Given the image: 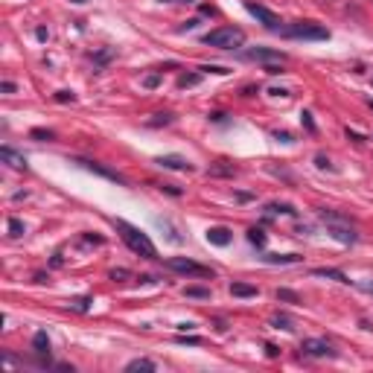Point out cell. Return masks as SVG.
Wrapping results in <instances>:
<instances>
[{
	"mask_svg": "<svg viewBox=\"0 0 373 373\" xmlns=\"http://www.w3.org/2000/svg\"><path fill=\"white\" fill-rule=\"evenodd\" d=\"M70 3H85V0H70Z\"/></svg>",
	"mask_w": 373,
	"mask_h": 373,
	"instance_id": "46",
	"label": "cell"
},
{
	"mask_svg": "<svg viewBox=\"0 0 373 373\" xmlns=\"http://www.w3.org/2000/svg\"><path fill=\"white\" fill-rule=\"evenodd\" d=\"M166 268H172L178 274H187V277H210V280L216 277V271L210 265H201L190 257H172V260H166Z\"/></svg>",
	"mask_w": 373,
	"mask_h": 373,
	"instance_id": "5",
	"label": "cell"
},
{
	"mask_svg": "<svg viewBox=\"0 0 373 373\" xmlns=\"http://www.w3.org/2000/svg\"><path fill=\"white\" fill-rule=\"evenodd\" d=\"M263 263H268V265H292V263H300V254H265Z\"/></svg>",
	"mask_w": 373,
	"mask_h": 373,
	"instance_id": "13",
	"label": "cell"
},
{
	"mask_svg": "<svg viewBox=\"0 0 373 373\" xmlns=\"http://www.w3.org/2000/svg\"><path fill=\"white\" fill-rule=\"evenodd\" d=\"M160 190H166V193H169V196H181V190H178L175 184H163V187H160Z\"/></svg>",
	"mask_w": 373,
	"mask_h": 373,
	"instance_id": "37",
	"label": "cell"
},
{
	"mask_svg": "<svg viewBox=\"0 0 373 373\" xmlns=\"http://www.w3.org/2000/svg\"><path fill=\"white\" fill-rule=\"evenodd\" d=\"M265 213H268V216H274V213H286V216H295L298 210H295L292 204H277V201H271V204H265Z\"/></svg>",
	"mask_w": 373,
	"mask_h": 373,
	"instance_id": "18",
	"label": "cell"
},
{
	"mask_svg": "<svg viewBox=\"0 0 373 373\" xmlns=\"http://www.w3.org/2000/svg\"><path fill=\"white\" fill-rule=\"evenodd\" d=\"M274 327H277V329H280V327H283V329H295V327H292V321H289L286 315H280V318H274Z\"/></svg>",
	"mask_w": 373,
	"mask_h": 373,
	"instance_id": "31",
	"label": "cell"
},
{
	"mask_svg": "<svg viewBox=\"0 0 373 373\" xmlns=\"http://www.w3.org/2000/svg\"><path fill=\"white\" fill-rule=\"evenodd\" d=\"M300 350L306 353V356H315V359H327V356H335L332 344H329V341H324V338H306V341L300 344Z\"/></svg>",
	"mask_w": 373,
	"mask_h": 373,
	"instance_id": "8",
	"label": "cell"
},
{
	"mask_svg": "<svg viewBox=\"0 0 373 373\" xmlns=\"http://www.w3.org/2000/svg\"><path fill=\"white\" fill-rule=\"evenodd\" d=\"M207 175H213V178H233V175H236V166H233V163L219 160V163H213V166L207 169Z\"/></svg>",
	"mask_w": 373,
	"mask_h": 373,
	"instance_id": "14",
	"label": "cell"
},
{
	"mask_svg": "<svg viewBox=\"0 0 373 373\" xmlns=\"http://www.w3.org/2000/svg\"><path fill=\"white\" fill-rule=\"evenodd\" d=\"M56 102H76V93H73V90H59V93H56Z\"/></svg>",
	"mask_w": 373,
	"mask_h": 373,
	"instance_id": "28",
	"label": "cell"
},
{
	"mask_svg": "<svg viewBox=\"0 0 373 373\" xmlns=\"http://www.w3.org/2000/svg\"><path fill=\"white\" fill-rule=\"evenodd\" d=\"M315 163H318L321 169H332V166H329V160L324 157V154H318V157H315Z\"/></svg>",
	"mask_w": 373,
	"mask_h": 373,
	"instance_id": "36",
	"label": "cell"
},
{
	"mask_svg": "<svg viewBox=\"0 0 373 373\" xmlns=\"http://www.w3.org/2000/svg\"><path fill=\"white\" fill-rule=\"evenodd\" d=\"M207 242L210 245H219V248H224V245H230V230L227 227H207Z\"/></svg>",
	"mask_w": 373,
	"mask_h": 373,
	"instance_id": "11",
	"label": "cell"
},
{
	"mask_svg": "<svg viewBox=\"0 0 373 373\" xmlns=\"http://www.w3.org/2000/svg\"><path fill=\"white\" fill-rule=\"evenodd\" d=\"M198 73H184V76H178V88H193V85H198Z\"/></svg>",
	"mask_w": 373,
	"mask_h": 373,
	"instance_id": "23",
	"label": "cell"
},
{
	"mask_svg": "<svg viewBox=\"0 0 373 373\" xmlns=\"http://www.w3.org/2000/svg\"><path fill=\"white\" fill-rule=\"evenodd\" d=\"M172 114H154V120H149V126H169Z\"/></svg>",
	"mask_w": 373,
	"mask_h": 373,
	"instance_id": "26",
	"label": "cell"
},
{
	"mask_svg": "<svg viewBox=\"0 0 373 373\" xmlns=\"http://www.w3.org/2000/svg\"><path fill=\"white\" fill-rule=\"evenodd\" d=\"M271 93H274V96H289V90H286V88H274Z\"/></svg>",
	"mask_w": 373,
	"mask_h": 373,
	"instance_id": "44",
	"label": "cell"
},
{
	"mask_svg": "<svg viewBox=\"0 0 373 373\" xmlns=\"http://www.w3.org/2000/svg\"><path fill=\"white\" fill-rule=\"evenodd\" d=\"M23 230H26V227H23L21 219H9V233H12V236H23Z\"/></svg>",
	"mask_w": 373,
	"mask_h": 373,
	"instance_id": "25",
	"label": "cell"
},
{
	"mask_svg": "<svg viewBox=\"0 0 373 373\" xmlns=\"http://www.w3.org/2000/svg\"><path fill=\"white\" fill-rule=\"evenodd\" d=\"M312 274L315 277H327V280H338V283H350V277L344 271H338V268H315Z\"/></svg>",
	"mask_w": 373,
	"mask_h": 373,
	"instance_id": "16",
	"label": "cell"
},
{
	"mask_svg": "<svg viewBox=\"0 0 373 373\" xmlns=\"http://www.w3.org/2000/svg\"><path fill=\"white\" fill-rule=\"evenodd\" d=\"M160 3H193V0H160Z\"/></svg>",
	"mask_w": 373,
	"mask_h": 373,
	"instance_id": "45",
	"label": "cell"
},
{
	"mask_svg": "<svg viewBox=\"0 0 373 373\" xmlns=\"http://www.w3.org/2000/svg\"><path fill=\"white\" fill-rule=\"evenodd\" d=\"M318 216H321V222H327L329 233L338 242H344V245L359 242V233H356V227L350 224V219H344V216H338V213H332V210H321Z\"/></svg>",
	"mask_w": 373,
	"mask_h": 373,
	"instance_id": "4",
	"label": "cell"
},
{
	"mask_svg": "<svg viewBox=\"0 0 373 373\" xmlns=\"http://www.w3.org/2000/svg\"><path fill=\"white\" fill-rule=\"evenodd\" d=\"M230 295H233V298H257L260 289L251 286V283H230Z\"/></svg>",
	"mask_w": 373,
	"mask_h": 373,
	"instance_id": "15",
	"label": "cell"
},
{
	"mask_svg": "<svg viewBox=\"0 0 373 373\" xmlns=\"http://www.w3.org/2000/svg\"><path fill=\"white\" fill-rule=\"evenodd\" d=\"M0 90H3V93H15V82H3Z\"/></svg>",
	"mask_w": 373,
	"mask_h": 373,
	"instance_id": "40",
	"label": "cell"
},
{
	"mask_svg": "<svg viewBox=\"0 0 373 373\" xmlns=\"http://www.w3.org/2000/svg\"><path fill=\"white\" fill-rule=\"evenodd\" d=\"M184 295H187V298H198V300H207V298H210V289H201V286H187V289H184Z\"/></svg>",
	"mask_w": 373,
	"mask_h": 373,
	"instance_id": "21",
	"label": "cell"
},
{
	"mask_svg": "<svg viewBox=\"0 0 373 373\" xmlns=\"http://www.w3.org/2000/svg\"><path fill=\"white\" fill-rule=\"evenodd\" d=\"M201 70H204V73H216V76H224V73H230L227 67H219V65H204Z\"/></svg>",
	"mask_w": 373,
	"mask_h": 373,
	"instance_id": "29",
	"label": "cell"
},
{
	"mask_svg": "<svg viewBox=\"0 0 373 373\" xmlns=\"http://www.w3.org/2000/svg\"><path fill=\"white\" fill-rule=\"evenodd\" d=\"M90 303H93V298H90V295H82V298H73V300H70L67 306H70V309H76V312H88Z\"/></svg>",
	"mask_w": 373,
	"mask_h": 373,
	"instance_id": "19",
	"label": "cell"
},
{
	"mask_svg": "<svg viewBox=\"0 0 373 373\" xmlns=\"http://www.w3.org/2000/svg\"><path fill=\"white\" fill-rule=\"evenodd\" d=\"M154 163L163 166V169H178V172H190V169H193V163H190L187 157H181V154H163V157H157Z\"/></svg>",
	"mask_w": 373,
	"mask_h": 373,
	"instance_id": "9",
	"label": "cell"
},
{
	"mask_svg": "<svg viewBox=\"0 0 373 373\" xmlns=\"http://www.w3.org/2000/svg\"><path fill=\"white\" fill-rule=\"evenodd\" d=\"M29 137H32V140H53L56 134L50 132V129H32V132H29Z\"/></svg>",
	"mask_w": 373,
	"mask_h": 373,
	"instance_id": "24",
	"label": "cell"
},
{
	"mask_svg": "<svg viewBox=\"0 0 373 373\" xmlns=\"http://www.w3.org/2000/svg\"><path fill=\"white\" fill-rule=\"evenodd\" d=\"M300 120H303V126H306L309 132H315V123H312V114H309V111H303V114H300Z\"/></svg>",
	"mask_w": 373,
	"mask_h": 373,
	"instance_id": "33",
	"label": "cell"
},
{
	"mask_svg": "<svg viewBox=\"0 0 373 373\" xmlns=\"http://www.w3.org/2000/svg\"><path fill=\"white\" fill-rule=\"evenodd\" d=\"M126 277H129L126 268H114V271H111V280H114V283H117V280H126Z\"/></svg>",
	"mask_w": 373,
	"mask_h": 373,
	"instance_id": "32",
	"label": "cell"
},
{
	"mask_svg": "<svg viewBox=\"0 0 373 373\" xmlns=\"http://www.w3.org/2000/svg\"><path fill=\"white\" fill-rule=\"evenodd\" d=\"M143 85H146V88H157V85H160V73H152V76H146V79H143Z\"/></svg>",
	"mask_w": 373,
	"mask_h": 373,
	"instance_id": "30",
	"label": "cell"
},
{
	"mask_svg": "<svg viewBox=\"0 0 373 373\" xmlns=\"http://www.w3.org/2000/svg\"><path fill=\"white\" fill-rule=\"evenodd\" d=\"M32 350L38 353V356H44V353L50 350V335H47L44 329H38V332L32 335Z\"/></svg>",
	"mask_w": 373,
	"mask_h": 373,
	"instance_id": "17",
	"label": "cell"
},
{
	"mask_svg": "<svg viewBox=\"0 0 373 373\" xmlns=\"http://www.w3.org/2000/svg\"><path fill=\"white\" fill-rule=\"evenodd\" d=\"M76 163H82L85 169H90V172H96V175H102V178H108V181H117V184H126V178L123 175H117L114 169H105L102 163H96V160H85V157H79Z\"/></svg>",
	"mask_w": 373,
	"mask_h": 373,
	"instance_id": "10",
	"label": "cell"
},
{
	"mask_svg": "<svg viewBox=\"0 0 373 373\" xmlns=\"http://www.w3.org/2000/svg\"><path fill=\"white\" fill-rule=\"evenodd\" d=\"M245 9L257 18V21L263 23L265 29H271V32H277V29H283L280 26V18L271 12V9H265V6H260V3H254V0H245Z\"/></svg>",
	"mask_w": 373,
	"mask_h": 373,
	"instance_id": "6",
	"label": "cell"
},
{
	"mask_svg": "<svg viewBox=\"0 0 373 373\" xmlns=\"http://www.w3.org/2000/svg\"><path fill=\"white\" fill-rule=\"evenodd\" d=\"M198 26V21L193 18V21H184V26H181V32H187V29H196Z\"/></svg>",
	"mask_w": 373,
	"mask_h": 373,
	"instance_id": "41",
	"label": "cell"
},
{
	"mask_svg": "<svg viewBox=\"0 0 373 373\" xmlns=\"http://www.w3.org/2000/svg\"><path fill=\"white\" fill-rule=\"evenodd\" d=\"M35 35H38V41H47V38H50V32H47L44 26H38V29H35Z\"/></svg>",
	"mask_w": 373,
	"mask_h": 373,
	"instance_id": "39",
	"label": "cell"
},
{
	"mask_svg": "<svg viewBox=\"0 0 373 373\" xmlns=\"http://www.w3.org/2000/svg\"><path fill=\"white\" fill-rule=\"evenodd\" d=\"M111 56H114V53H111V50H102V53H99V56H96V65H105V62H108Z\"/></svg>",
	"mask_w": 373,
	"mask_h": 373,
	"instance_id": "34",
	"label": "cell"
},
{
	"mask_svg": "<svg viewBox=\"0 0 373 373\" xmlns=\"http://www.w3.org/2000/svg\"><path fill=\"white\" fill-rule=\"evenodd\" d=\"M359 286H362V289H365L368 295H373V280H368V283H359Z\"/></svg>",
	"mask_w": 373,
	"mask_h": 373,
	"instance_id": "42",
	"label": "cell"
},
{
	"mask_svg": "<svg viewBox=\"0 0 373 373\" xmlns=\"http://www.w3.org/2000/svg\"><path fill=\"white\" fill-rule=\"evenodd\" d=\"M0 157H3L9 166H15V169H26V157H23V154H18L12 146H3V149H0Z\"/></svg>",
	"mask_w": 373,
	"mask_h": 373,
	"instance_id": "12",
	"label": "cell"
},
{
	"mask_svg": "<svg viewBox=\"0 0 373 373\" xmlns=\"http://www.w3.org/2000/svg\"><path fill=\"white\" fill-rule=\"evenodd\" d=\"M277 300H289V303H298L300 298H298L295 292H289V289H280V292H277Z\"/></svg>",
	"mask_w": 373,
	"mask_h": 373,
	"instance_id": "27",
	"label": "cell"
},
{
	"mask_svg": "<svg viewBox=\"0 0 373 373\" xmlns=\"http://www.w3.org/2000/svg\"><path fill=\"white\" fill-rule=\"evenodd\" d=\"M126 371L129 373H134V371H154V362H149V359H134V362L126 365Z\"/></svg>",
	"mask_w": 373,
	"mask_h": 373,
	"instance_id": "20",
	"label": "cell"
},
{
	"mask_svg": "<svg viewBox=\"0 0 373 373\" xmlns=\"http://www.w3.org/2000/svg\"><path fill=\"white\" fill-rule=\"evenodd\" d=\"M248 242L257 245V248H265V233L260 227H251V230H248Z\"/></svg>",
	"mask_w": 373,
	"mask_h": 373,
	"instance_id": "22",
	"label": "cell"
},
{
	"mask_svg": "<svg viewBox=\"0 0 373 373\" xmlns=\"http://www.w3.org/2000/svg\"><path fill=\"white\" fill-rule=\"evenodd\" d=\"M114 227H117V233L123 236V242L132 248L134 254H140L143 260H157V248H154L152 239L140 227H134V224H129V222H123V219H114Z\"/></svg>",
	"mask_w": 373,
	"mask_h": 373,
	"instance_id": "1",
	"label": "cell"
},
{
	"mask_svg": "<svg viewBox=\"0 0 373 373\" xmlns=\"http://www.w3.org/2000/svg\"><path fill=\"white\" fill-rule=\"evenodd\" d=\"M274 137H277V140H283V143H292V134H289V132H274Z\"/></svg>",
	"mask_w": 373,
	"mask_h": 373,
	"instance_id": "38",
	"label": "cell"
},
{
	"mask_svg": "<svg viewBox=\"0 0 373 373\" xmlns=\"http://www.w3.org/2000/svg\"><path fill=\"white\" fill-rule=\"evenodd\" d=\"M178 341H181V344H201V338H196V335H190V338H187V335H181Z\"/></svg>",
	"mask_w": 373,
	"mask_h": 373,
	"instance_id": "35",
	"label": "cell"
},
{
	"mask_svg": "<svg viewBox=\"0 0 373 373\" xmlns=\"http://www.w3.org/2000/svg\"><path fill=\"white\" fill-rule=\"evenodd\" d=\"M245 59H248V62H263V65H283L286 53H280V50H265V47H254V50L245 53Z\"/></svg>",
	"mask_w": 373,
	"mask_h": 373,
	"instance_id": "7",
	"label": "cell"
},
{
	"mask_svg": "<svg viewBox=\"0 0 373 373\" xmlns=\"http://www.w3.org/2000/svg\"><path fill=\"white\" fill-rule=\"evenodd\" d=\"M265 353H268V356L274 359V356H277V347H274V344H265Z\"/></svg>",
	"mask_w": 373,
	"mask_h": 373,
	"instance_id": "43",
	"label": "cell"
},
{
	"mask_svg": "<svg viewBox=\"0 0 373 373\" xmlns=\"http://www.w3.org/2000/svg\"><path fill=\"white\" fill-rule=\"evenodd\" d=\"M201 41L207 47H216V50H236V47L245 44V32L239 26H219V29L207 32Z\"/></svg>",
	"mask_w": 373,
	"mask_h": 373,
	"instance_id": "3",
	"label": "cell"
},
{
	"mask_svg": "<svg viewBox=\"0 0 373 373\" xmlns=\"http://www.w3.org/2000/svg\"><path fill=\"white\" fill-rule=\"evenodd\" d=\"M286 38H295V41H327L329 38V29L321 26L315 21H298V23H289L280 29Z\"/></svg>",
	"mask_w": 373,
	"mask_h": 373,
	"instance_id": "2",
	"label": "cell"
}]
</instances>
